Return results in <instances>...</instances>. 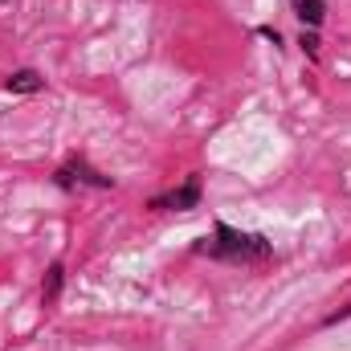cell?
Returning a JSON list of instances; mask_svg holds the SVG:
<instances>
[{
	"label": "cell",
	"instance_id": "cell-1",
	"mask_svg": "<svg viewBox=\"0 0 351 351\" xmlns=\"http://www.w3.org/2000/svg\"><path fill=\"white\" fill-rule=\"evenodd\" d=\"M192 254L213 258V262H229V265H265L274 262V241L265 233H245V229H233V225L217 221L213 237H200L192 245Z\"/></svg>",
	"mask_w": 351,
	"mask_h": 351
},
{
	"label": "cell",
	"instance_id": "cell-2",
	"mask_svg": "<svg viewBox=\"0 0 351 351\" xmlns=\"http://www.w3.org/2000/svg\"><path fill=\"white\" fill-rule=\"evenodd\" d=\"M200 192H204V180H200V172H192L180 188L156 192V196L147 200V208H152V213H192V208H200Z\"/></svg>",
	"mask_w": 351,
	"mask_h": 351
},
{
	"label": "cell",
	"instance_id": "cell-3",
	"mask_svg": "<svg viewBox=\"0 0 351 351\" xmlns=\"http://www.w3.org/2000/svg\"><path fill=\"white\" fill-rule=\"evenodd\" d=\"M53 184H58V188H66V192H70V188H78V184H86V188H102V192H106V188H114V176H102L98 168H90L86 160H78V156H74L70 164H62V168L53 172Z\"/></svg>",
	"mask_w": 351,
	"mask_h": 351
},
{
	"label": "cell",
	"instance_id": "cell-4",
	"mask_svg": "<svg viewBox=\"0 0 351 351\" xmlns=\"http://www.w3.org/2000/svg\"><path fill=\"white\" fill-rule=\"evenodd\" d=\"M45 90V78L37 70H12L4 78V94H41Z\"/></svg>",
	"mask_w": 351,
	"mask_h": 351
},
{
	"label": "cell",
	"instance_id": "cell-5",
	"mask_svg": "<svg viewBox=\"0 0 351 351\" xmlns=\"http://www.w3.org/2000/svg\"><path fill=\"white\" fill-rule=\"evenodd\" d=\"M62 286H66V265L53 262L49 269H45V282H41V302H45V306H58Z\"/></svg>",
	"mask_w": 351,
	"mask_h": 351
},
{
	"label": "cell",
	"instance_id": "cell-6",
	"mask_svg": "<svg viewBox=\"0 0 351 351\" xmlns=\"http://www.w3.org/2000/svg\"><path fill=\"white\" fill-rule=\"evenodd\" d=\"M294 16L302 21V29H319L327 16V0H294Z\"/></svg>",
	"mask_w": 351,
	"mask_h": 351
},
{
	"label": "cell",
	"instance_id": "cell-7",
	"mask_svg": "<svg viewBox=\"0 0 351 351\" xmlns=\"http://www.w3.org/2000/svg\"><path fill=\"white\" fill-rule=\"evenodd\" d=\"M298 49L311 58V62H319V53H323V41H319V29H302L298 33Z\"/></svg>",
	"mask_w": 351,
	"mask_h": 351
},
{
	"label": "cell",
	"instance_id": "cell-8",
	"mask_svg": "<svg viewBox=\"0 0 351 351\" xmlns=\"http://www.w3.org/2000/svg\"><path fill=\"white\" fill-rule=\"evenodd\" d=\"M258 37H265V41H269L274 49H286V41H282V33H278L274 25H258Z\"/></svg>",
	"mask_w": 351,
	"mask_h": 351
},
{
	"label": "cell",
	"instance_id": "cell-9",
	"mask_svg": "<svg viewBox=\"0 0 351 351\" xmlns=\"http://www.w3.org/2000/svg\"><path fill=\"white\" fill-rule=\"evenodd\" d=\"M0 4H8V0H0Z\"/></svg>",
	"mask_w": 351,
	"mask_h": 351
}]
</instances>
